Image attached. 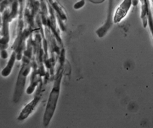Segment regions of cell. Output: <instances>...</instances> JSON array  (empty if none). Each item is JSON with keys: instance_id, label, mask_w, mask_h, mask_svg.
Segmentation results:
<instances>
[{"instance_id": "6da1fadb", "label": "cell", "mask_w": 153, "mask_h": 128, "mask_svg": "<svg viewBox=\"0 0 153 128\" xmlns=\"http://www.w3.org/2000/svg\"><path fill=\"white\" fill-rule=\"evenodd\" d=\"M59 94V84L53 88L50 93L46 110L44 115L43 124L45 127L48 126L53 116L57 105Z\"/></svg>"}, {"instance_id": "7a4b0ae2", "label": "cell", "mask_w": 153, "mask_h": 128, "mask_svg": "<svg viewBox=\"0 0 153 128\" xmlns=\"http://www.w3.org/2000/svg\"><path fill=\"white\" fill-rule=\"evenodd\" d=\"M132 4V0H124L117 8L114 17L115 23H117L124 18Z\"/></svg>"}, {"instance_id": "3957f363", "label": "cell", "mask_w": 153, "mask_h": 128, "mask_svg": "<svg viewBox=\"0 0 153 128\" xmlns=\"http://www.w3.org/2000/svg\"><path fill=\"white\" fill-rule=\"evenodd\" d=\"M39 99H40V97L37 96V97H35V98H34V99L31 101V102L29 103L27 105H26V106L23 109V110H22L19 117L18 118V120L19 121L24 120L28 118V116L34 110V109L35 108L38 103L39 102Z\"/></svg>"}, {"instance_id": "277c9868", "label": "cell", "mask_w": 153, "mask_h": 128, "mask_svg": "<svg viewBox=\"0 0 153 128\" xmlns=\"http://www.w3.org/2000/svg\"><path fill=\"white\" fill-rule=\"evenodd\" d=\"M23 69H24V66L21 69L19 73V76L18 78L17 82L16 92H15V97H14V99H15L14 101L16 103L19 100L25 85V81H26L27 76H25L23 74Z\"/></svg>"}, {"instance_id": "5b68a950", "label": "cell", "mask_w": 153, "mask_h": 128, "mask_svg": "<svg viewBox=\"0 0 153 128\" xmlns=\"http://www.w3.org/2000/svg\"><path fill=\"white\" fill-rule=\"evenodd\" d=\"M16 59V52H13L5 68L2 70L1 72V75L2 76L6 77L8 76V75H10L11 72L13 67L14 65Z\"/></svg>"}, {"instance_id": "8992f818", "label": "cell", "mask_w": 153, "mask_h": 128, "mask_svg": "<svg viewBox=\"0 0 153 128\" xmlns=\"http://www.w3.org/2000/svg\"><path fill=\"white\" fill-rule=\"evenodd\" d=\"M85 4V0H81L80 1L76 2V3L74 5V8L75 9H76V10L81 8L82 7L84 6Z\"/></svg>"}, {"instance_id": "52a82bcc", "label": "cell", "mask_w": 153, "mask_h": 128, "mask_svg": "<svg viewBox=\"0 0 153 128\" xmlns=\"http://www.w3.org/2000/svg\"><path fill=\"white\" fill-rule=\"evenodd\" d=\"M1 58L3 59H6L8 57V54H7V52L6 50H2L1 53Z\"/></svg>"}, {"instance_id": "ba28073f", "label": "cell", "mask_w": 153, "mask_h": 128, "mask_svg": "<svg viewBox=\"0 0 153 128\" xmlns=\"http://www.w3.org/2000/svg\"><path fill=\"white\" fill-rule=\"evenodd\" d=\"M91 2L94 3H100L103 2L105 0H90Z\"/></svg>"}, {"instance_id": "9c48e42d", "label": "cell", "mask_w": 153, "mask_h": 128, "mask_svg": "<svg viewBox=\"0 0 153 128\" xmlns=\"http://www.w3.org/2000/svg\"><path fill=\"white\" fill-rule=\"evenodd\" d=\"M139 2V0H132V4L133 5L137 6Z\"/></svg>"}]
</instances>
